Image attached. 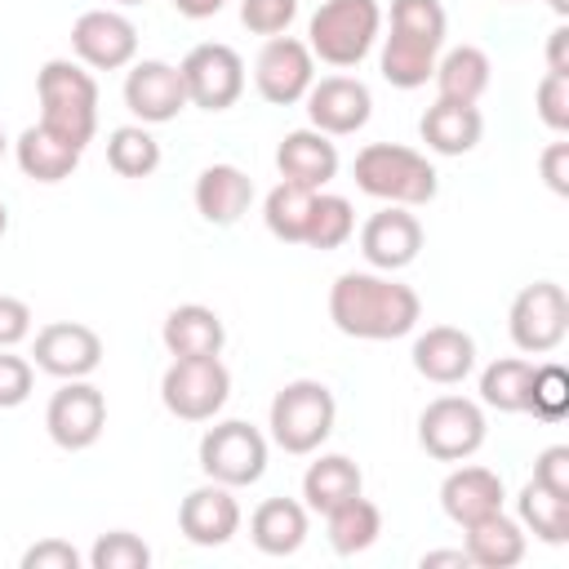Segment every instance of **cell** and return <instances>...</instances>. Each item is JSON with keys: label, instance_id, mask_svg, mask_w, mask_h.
<instances>
[{"label": "cell", "instance_id": "obj_4", "mask_svg": "<svg viewBox=\"0 0 569 569\" xmlns=\"http://www.w3.org/2000/svg\"><path fill=\"white\" fill-rule=\"evenodd\" d=\"M356 187L373 200L418 209V204L436 200L440 178H436V169L422 151L400 147V142H369L356 156Z\"/></svg>", "mask_w": 569, "mask_h": 569}, {"label": "cell", "instance_id": "obj_19", "mask_svg": "<svg viewBox=\"0 0 569 569\" xmlns=\"http://www.w3.org/2000/svg\"><path fill=\"white\" fill-rule=\"evenodd\" d=\"M178 529H182V538L196 542V547H222V542H231L236 529H240V502L231 498L227 485L209 480V485H200V489H191V493L182 498V507H178Z\"/></svg>", "mask_w": 569, "mask_h": 569}, {"label": "cell", "instance_id": "obj_37", "mask_svg": "<svg viewBox=\"0 0 569 569\" xmlns=\"http://www.w3.org/2000/svg\"><path fill=\"white\" fill-rule=\"evenodd\" d=\"M533 418L542 422H560L569 413V373L560 365H533V378H529V409Z\"/></svg>", "mask_w": 569, "mask_h": 569}, {"label": "cell", "instance_id": "obj_5", "mask_svg": "<svg viewBox=\"0 0 569 569\" xmlns=\"http://www.w3.org/2000/svg\"><path fill=\"white\" fill-rule=\"evenodd\" d=\"M378 31H382L378 0H320L307 22V49L329 67H360Z\"/></svg>", "mask_w": 569, "mask_h": 569}, {"label": "cell", "instance_id": "obj_40", "mask_svg": "<svg viewBox=\"0 0 569 569\" xmlns=\"http://www.w3.org/2000/svg\"><path fill=\"white\" fill-rule=\"evenodd\" d=\"M533 107H538V120H542L551 133H569V76L547 71V76L538 80Z\"/></svg>", "mask_w": 569, "mask_h": 569}, {"label": "cell", "instance_id": "obj_46", "mask_svg": "<svg viewBox=\"0 0 569 569\" xmlns=\"http://www.w3.org/2000/svg\"><path fill=\"white\" fill-rule=\"evenodd\" d=\"M547 71L569 76V27H556L547 36Z\"/></svg>", "mask_w": 569, "mask_h": 569}, {"label": "cell", "instance_id": "obj_8", "mask_svg": "<svg viewBox=\"0 0 569 569\" xmlns=\"http://www.w3.org/2000/svg\"><path fill=\"white\" fill-rule=\"evenodd\" d=\"M200 471L227 489L258 485L267 471V436L240 418L213 422L200 436Z\"/></svg>", "mask_w": 569, "mask_h": 569}, {"label": "cell", "instance_id": "obj_30", "mask_svg": "<svg viewBox=\"0 0 569 569\" xmlns=\"http://www.w3.org/2000/svg\"><path fill=\"white\" fill-rule=\"evenodd\" d=\"M360 489H365V476L347 453H320L302 471V502H307V511H320V516L333 511L338 502L356 498Z\"/></svg>", "mask_w": 569, "mask_h": 569}, {"label": "cell", "instance_id": "obj_32", "mask_svg": "<svg viewBox=\"0 0 569 569\" xmlns=\"http://www.w3.org/2000/svg\"><path fill=\"white\" fill-rule=\"evenodd\" d=\"M516 511H520V525L538 542H547V547L569 542V498H560V493L542 489L538 480H529L520 489V498H516Z\"/></svg>", "mask_w": 569, "mask_h": 569}, {"label": "cell", "instance_id": "obj_20", "mask_svg": "<svg viewBox=\"0 0 569 569\" xmlns=\"http://www.w3.org/2000/svg\"><path fill=\"white\" fill-rule=\"evenodd\" d=\"M413 369L436 382V387H453L476 369V342L471 333L453 329V325H431L427 333L413 338Z\"/></svg>", "mask_w": 569, "mask_h": 569}, {"label": "cell", "instance_id": "obj_33", "mask_svg": "<svg viewBox=\"0 0 569 569\" xmlns=\"http://www.w3.org/2000/svg\"><path fill=\"white\" fill-rule=\"evenodd\" d=\"M311 200H316L311 187H298V182H284V178H280V182L267 191V200H262V222H267V231H271L276 240H284V244H302L307 218H311Z\"/></svg>", "mask_w": 569, "mask_h": 569}, {"label": "cell", "instance_id": "obj_9", "mask_svg": "<svg viewBox=\"0 0 569 569\" xmlns=\"http://www.w3.org/2000/svg\"><path fill=\"white\" fill-rule=\"evenodd\" d=\"M489 436L485 409L467 396H436L418 418V445L436 462H467Z\"/></svg>", "mask_w": 569, "mask_h": 569}, {"label": "cell", "instance_id": "obj_50", "mask_svg": "<svg viewBox=\"0 0 569 569\" xmlns=\"http://www.w3.org/2000/svg\"><path fill=\"white\" fill-rule=\"evenodd\" d=\"M9 231V209H4V200H0V236Z\"/></svg>", "mask_w": 569, "mask_h": 569}, {"label": "cell", "instance_id": "obj_7", "mask_svg": "<svg viewBox=\"0 0 569 569\" xmlns=\"http://www.w3.org/2000/svg\"><path fill=\"white\" fill-rule=\"evenodd\" d=\"M227 396H231V373H227V365L218 356H187V360L173 356V365L160 378V400L182 422L218 418Z\"/></svg>", "mask_w": 569, "mask_h": 569}, {"label": "cell", "instance_id": "obj_23", "mask_svg": "<svg viewBox=\"0 0 569 569\" xmlns=\"http://www.w3.org/2000/svg\"><path fill=\"white\" fill-rule=\"evenodd\" d=\"M191 196H196V213H200L204 222L231 227V222H240V218L249 213V204H253V182H249V173L236 169V164H209V169H200Z\"/></svg>", "mask_w": 569, "mask_h": 569}, {"label": "cell", "instance_id": "obj_27", "mask_svg": "<svg viewBox=\"0 0 569 569\" xmlns=\"http://www.w3.org/2000/svg\"><path fill=\"white\" fill-rule=\"evenodd\" d=\"M418 133H422V142H427L436 156H467V151L480 142V133H485V116H480V107H462V102L436 98V102L422 111Z\"/></svg>", "mask_w": 569, "mask_h": 569}, {"label": "cell", "instance_id": "obj_1", "mask_svg": "<svg viewBox=\"0 0 569 569\" xmlns=\"http://www.w3.org/2000/svg\"><path fill=\"white\" fill-rule=\"evenodd\" d=\"M329 320L347 338L391 342L413 333L422 320V298L387 271H342L329 289Z\"/></svg>", "mask_w": 569, "mask_h": 569}, {"label": "cell", "instance_id": "obj_52", "mask_svg": "<svg viewBox=\"0 0 569 569\" xmlns=\"http://www.w3.org/2000/svg\"><path fill=\"white\" fill-rule=\"evenodd\" d=\"M116 4H147V0H116Z\"/></svg>", "mask_w": 569, "mask_h": 569}, {"label": "cell", "instance_id": "obj_26", "mask_svg": "<svg viewBox=\"0 0 569 569\" xmlns=\"http://www.w3.org/2000/svg\"><path fill=\"white\" fill-rule=\"evenodd\" d=\"M169 356L187 360V356H222V342H227V325L218 320L213 307L204 302H182L164 316V329H160Z\"/></svg>", "mask_w": 569, "mask_h": 569}, {"label": "cell", "instance_id": "obj_22", "mask_svg": "<svg viewBox=\"0 0 569 569\" xmlns=\"http://www.w3.org/2000/svg\"><path fill=\"white\" fill-rule=\"evenodd\" d=\"M502 498H507L502 493V476L489 471V467H476V462L453 467L445 476V485H440V507H445V516L453 525H471L480 516L502 511Z\"/></svg>", "mask_w": 569, "mask_h": 569}, {"label": "cell", "instance_id": "obj_41", "mask_svg": "<svg viewBox=\"0 0 569 569\" xmlns=\"http://www.w3.org/2000/svg\"><path fill=\"white\" fill-rule=\"evenodd\" d=\"M31 382H36L31 360H22L9 347H0V409H18L31 396Z\"/></svg>", "mask_w": 569, "mask_h": 569}, {"label": "cell", "instance_id": "obj_24", "mask_svg": "<svg viewBox=\"0 0 569 569\" xmlns=\"http://www.w3.org/2000/svg\"><path fill=\"white\" fill-rule=\"evenodd\" d=\"M307 502L298 498H267L249 516V538L262 556H293L307 542Z\"/></svg>", "mask_w": 569, "mask_h": 569}, {"label": "cell", "instance_id": "obj_42", "mask_svg": "<svg viewBox=\"0 0 569 569\" xmlns=\"http://www.w3.org/2000/svg\"><path fill=\"white\" fill-rule=\"evenodd\" d=\"M533 480L560 498H569V445H547L533 458Z\"/></svg>", "mask_w": 569, "mask_h": 569}, {"label": "cell", "instance_id": "obj_18", "mask_svg": "<svg viewBox=\"0 0 569 569\" xmlns=\"http://www.w3.org/2000/svg\"><path fill=\"white\" fill-rule=\"evenodd\" d=\"M422 249V222L405 209V204H387L378 209L365 227H360V253L373 271H405Z\"/></svg>", "mask_w": 569, "mask_h": 569}, {"label": "cell", "instance_id": "obj_47", "mask_svg": "<svg viewBox=\"0 0 569 569\" xmlns=\"http://www.w3.org/2000/svg\"><path fill=\"white\" fill-rule=\"evenodd\" d=\"M222 4H227V0H173V9H178L182 18H191V22H200V18H213Z\"/></svg>", "mask_w": 569, "mask_h": 569}, {"label": "cell", "instance_id": "obj_17", "mask_svg": "<svg viewBox=\"0 0 569 569\" xmlns=\"http://www.w3.org/2000/svg\"><path fill=\"white\" fill-rule=\"evenodd\" d=\"M124 107L142 120V124H164L187 107V84L182 71L173 62L160 58H142L129 67L124 76Z\"/></svg>", "mask_w": 569, "mask_h": 569}, {"label": "cell", "instance_id": "obj_43", "mask_svg": "<svg viewBox=\"0 0 569 569\" xmlns=\"http://www.w3.org/2000/svg\"><path fill=\"white\" fill-rule=\"evenodd\" d=\"M22 569H80V551L62 538H44L22 551Z\"/></svg>", "mask_w": 569, "mask_h": 569}, {"label": "cell", "instance_id": "obj_44", "mask_svg": "<svg viewBox=\"0 0 569 569\" xmlns=\"http://www.w3.org/2000/svg\"><path fill=\"white\" fill-rule=\"evenodd\" d=\"M31 333V307L13 293H0V347H18Z\"/></svg>", "mask_w": 569, "mask_h": 569}, {"label": "cell", "instance_id": "obj_45", "mask_svg": "<svg viewBox=\"0 0 569 569\" xmlns=\"http://www.w3.org/2000/svg\"><path fill=\"white\" fill-rule=\"evenodd\" d=\"M538 164H542L547 187H551L556 196H569V142H551Z\"/></svg>", "mask_w": 569, "mask_h": 569}, {"label": "cell", "instance_id": "obj_3", "mask_svg": "<svg viewBox=\"0 0 569 569\" xmlns=\"http://www.w3.org/2000/svg\"><path fill=\"white\" fill-rule=\"evenodd\" d=\"M40 93V124L62 133L76 147H89L98 133V80L84 71V62L49 58L36 76Z\"/></svg>", "mask_w": 569, "mask_h": 569}, {"label": "cell", "instance_id": "obj_28", "mask_svg": "<svg viewBox=\"0 0 569 569\" xmlns=\"http://www.w3.org/2000/svg\"><path fill=\"white\" fill-rule=\"evenodd\" d=\"M462 529H467L462 551H467L471 565H480V569H511V565L525 560V525L520 520L493 511V516H480V520H471Z\"/></svg>", "mask_w": 569, "mask_h": 569}, {"label": "cell", "instance_id": "obj_14", "mask_svg": "<svg viewBox=\"0 0 569 569\" xmlns=\"http://www.w3.org/2000/svg\"><path fill=\"white\" fill-rule=\"evenodd\" d=\"M302 102H307L311 129H320L329 138H347V133L365 129L373 116V93L356 76H320V80H311Z\"/></svg>", "mask_w": 569, "mask_h": 569}, {"label": "cell", "instance_id": "obj_25", "mask_svg": "<svg viewBox=\"0 0 569 569\" xmlns=\"http://www.w3.org/2000/svg\"><path fill=\"white\" fill-rule=\"evenodd\" d=\"M13 156H18V169H22L31 182H62V178L76 173L84 147L67 142L62 133H53V129H44V124H31V129L18 133Z\"/></svg>", "mask_w": 569, "mask_h": 569}, {"label": "cell", "instance_id": "obj_21", "mask_svg": "<svg viewBox=\"0 0 569 569\" xmlns=\"http://www.w3.org/2000/svg\"><path fill=\"white\" fill-rule=\"evenodd\" d=\"M276 169H280L284 182H298V187L320 191L338 173V147L320 129H293L276 147Z\"/></svg>", "mask_w": 569, "mask_h": 569}, {"label": "cell", "instance_id": "obj_48", "mask_svg": "<svg viewBox=\"0 0 569 569\" xmlns=\"http://www.w3.org/2000/svg\"><path fill=\"white\" fill-rule=\"evenodd\" d=\"M431 565H462V569H467L471 560H467V551L458 547V551H427V556H422V569H431Z\"/></svg>", "mask_w": 569, "mask_h": 569}, {"label": "cell", "instance_id": "obj_2", "mask_svg": "<svg viewBox=\"0 0 569 569\" xmlns=\"http://www.w3.org/2000/svg\"><path fill=\"white\" fill-rule=\"evenodd\" d=\"M449 18L440 0H391V36L382 40V80L396 89H422L436 71Z\"/></svg>", "mask_w": 569, "mask_h": 569}, {"label": "cell", "instance_id": "obj_10", "mask_svg": "<svg viewBox=\"0 0 569 569\" xmlns=\"http://www.w3.org/2000/svg\"><path fill=\"white\" fill-rule=\"evenodd\" d=\"M511 342L525 356H547L565 342L569 333V298L556 280H533L511 298V316H507Z\"/></svg>", "mask_w": 569, "mask_h": 569}, {"label": "cell", "instance_id": "obj_34", "mask_svg": "<svg viewBox=\"0 0 569 569\" xmlns=\"http://www.w3.org/2000/svg\"><path fill=\"white\" fill-rule=\"evenodd\" d=\"M529 378H533V360L502 356L480 373V400L498 413H525L529 409Z\"/></svg>", "mask_w": 569, "mask_h": 569}, {"label": "cell", "instance_id": "obj_29", "mask_svg": "<svg viewBox=\"0 0 569 569\" xmlns=\"http://www.w3.org/2000/svg\"><path fill=\"white\" fill-rule=\"evenodd\" d=\"M436 93L445 98V102H462V107H476L480 98H485V89H489V76H493V67H489V53L485 49H476V44H458V49H449L445 58H436Z\"/></svg>", "mask_w": 569, "mask_h": 569}, {"label": "cell", "instance_id": "obj_38", "mask_svg": "<svg viewBox=\"0 0 569 569\" xmlns=\"http://www.w3.org/2000/svg\"><path fill=\"white\" fill-rule=\"evenodd\" d=\"M89 565L93 569H147L151 565V547L129 529H111L89 547Z\"/></svg>", "mask_w": 569, "mask_h": 569}, {"label": "cell", "instance_id": "obj_11", "mask_svg": "<svg viewBox=\"0 0 569 569\" xmlns=\"http://www.w3.org/2000/svg\"><path fill=\"white\" fill-rule=\"evenodd\" d=\"M182 84H187V102L191 107H204V111H227L236 107V98L244 93V58L222 44V40H209V44H196L182 62Z\"/></svg>", "mask_w": 569, "mask_h": 569}, {"label": "cell", "instance_id": "obj_31", "mask_svg": "<svg viewBox=\"0 0 569 569\" xmlns=\"http://www.w3.org/2000/svg\"><path fill=\"white\" fill-rule=\"evenodd\" d=\"M325 529H329V547H333L338 556H356V551H369V547L378 542V533H382V511H378L365 493H356V498L338 502L333 511H325Z\"/></svg>", "mask_w": 569, "mask_h": 569}, {"label": "cell", "instance_id": "obj_51", "mask_svg": "<svg viewBox=\"0 0 569 569\" xmlns=\"http://www.w3.org/2000/svg\"><path fill=\"white\" fill-rule=\"evenodd\" d=\"M4 147H9V138H4V129H0V156H4Z\"/></svg>", "mask_w": 569, "mask_h": 569}, {"label": "cell", "instance_id": "obj_6", "mask_svg": "<svg viewBox=\"0 0 569 569\" xmlns=\"http://www.w3.org/2000/svg\"><path fill=\"white\" fill-rule=\"evenodd\" d=\"M333 418H338L333 391L325 382H316V378H293V382H284L276 391L267 427H271V440L284 453H298L302 458V453H316L329 440Z\"/></svg>", "mask_w": 569, "mask_h": 569}, {"label": "cell", "instance_id": "obj_39", "mask_svg": "<svg viewBox=\"0 0 569 569\" xmlns=\"http://www.w3.org/2000/svg\"><path fill=\"white\" fill-rule=\"evenodd\" d=\"M298 18V0H240V22L253 36H284L289 22Z\"/></svg>", "mask_w": 569, "mask_h": 569}, {"label": "cell", "instance_id": "obj_36", "mask_svg": "<svg viewBox=\"0 0 569 569\" xmlns=\"http://www.w3.org/2000/svg\"><path fill=\"white\" fill-rule=\"evenodd\" d=\"M351 231H356V209H351V200H347V196H325V191H316L302 244H311V249H338V244L351 240Z\"/></svg>", "mask_w": 569, "mask_h": 569}, {"label": "cell", "instance_id": "obj_35", "mask_svg": "<svg viewBox=\"0 0 569 569\" xmlns=\"http://www.w3.org/2000/svg\"><path fill=\"white\" fill-rule=\"evenodd\" d=\"M107 164L120 178H147L160 169V142L147 133V124H120L107 138Z\"/></svg>", "mask_w": 569, "mask_h": 569}, {"label": "cell", "instance_id": "obj_12", "mask_svg": "<svg viewBox=\"0 0 569 569\" xmlns=\"http://www.w3.org/2000/svg\"><path fill=\"white\" fill-rule=\"evenodd\" d=\"M44 427H49V440L67 453H80L89 445H98L102 427H107V400L93 382L84 378H67L53 396H49V409H44Z\"/></svg>", "mask_w": 569, "mask_h": 569}, {"label": "cell", "instance_id": "obj_49", "mask_svg": "<svg viewBox=\"0 0 569 569\" xmlns=\"http://www.w3.org/2000/svg\"><path fill=\"white\" fill-rule=\"evenodd\" d=\"M547 4H551V9H556V13H560V18H565V13H569V0H547Z\"/></svg>", "mask_w": 569, "mask_h": 569}, {"label": "cell", "instance_id": "obj_15", "mask_svg": "<svg viewBox=\"0 0 569 569\" xmlns=\"http://www.w3.org/2000/svg\"><path fill=\"white\" fill-rule=\"evenodd\" d=\"M71 49L93 71H120L138 53V27L116 9H84L71 22Z\"/></svg>", "mask_w": 569, "mask_h": 569}, {"label": "cell", "instance_id": "obj_16", "mask_svg": "<svg viewBox=\"0 0 569 569\" xmlns=\"http://www.w3.org/2000/svg\"><path fill=\"white\" fill-rule=\"evenodd\" d=\"M36 369L53 373V378H89L98 365H102V338L80 325V320H53L36 333Z\"/></svg>", "mask_w": 569, "mask_h": 569}, {"label": "cell", "instance_id": "obj_13", "mask_svg": "<svg viewBox=\"0 0 569 569\" xmlns=\"http://www.w3.org/2000/svg\"><path fill=\"white\" fill-rule=\"evenodd\" d=\"M316 80V58L307 49V40L293 36H271L262 44V53L253 58V89L271 102V107H293L307 98Z\"/></svg>", "mask_w": 569, "mask_h": 569}]
</instances>
